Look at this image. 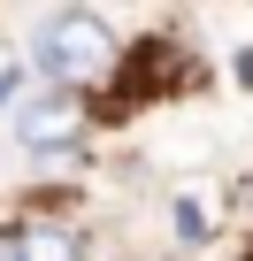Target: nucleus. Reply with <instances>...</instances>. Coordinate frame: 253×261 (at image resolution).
I'll return each mask as SVG.
<instances>
[{"instance_id":"f03ea898","label":"nucleus","mask_w":253,"mask_h":261,"mask_svg":"<svg viewBox=\"0 0 253 261\" xmlns=\"http://www.w3.org/2000/svg\"><path fill=\"white\" fill-rule=\"evenodd\" d=\"M85 100L77 92H54V85H39V92H23L16 108H8V130H16V146L23 154H69L77 139H85Z\"/></svg>"},{"instance_id":"39448f33","label":"nucleus","mask_w":253,"mask_h":261,"mask_svg":"<svg viewBox=\"0 0 253 261\" xmlns=\"http://www.w3.org/2000/svg\"><path fill=\"white\" fill-rule=\"evenodd\" d=\"M0 108H16V69H0Z\"/></svg>"},{"instance_id":"7ed1b4c3","label":"nucleus","mask_w":253,"mask_h":261,"mask_svg":"<svg viewBox=\"0 0 253 261\" xmlns=\"http://www.w3.org/2000/svg\"><path fill=\"white\" fill-rule=\"evenodd\" d=\"M85 253H92V238L62 215H31L8 230V261H85Z\"/></svg>"},{"instance_id":"20e7f679","label":"nucleus","mask_w":253,"mask_h":261,"mask_svg":"<svg viewBox=\"0 0 253 261\" xmlns=\"http://www.w3.org/2000/svg\"><path fill=\"white\" fill-rule=\"evenodd\" d=\"M230 77H238V85H253V46H245V54L230 62Z\"/></svg>"},{"instance_id":"f257e3e1","label":"nucleus","mask_w":253,"mask_h":261,"mask_svg":"<svg viewBox=\"0 0 253 261\" xmlns=\"http://www.w3.org/2000/svg\"><path fill=\"white\" fill-rule=\"evenodd\" d=\"M115 62H123V46H115V31L100 23V16H85V8H62L46 31H39V54H31V69L54 85V92H100L107 77H115Z\"/></svg>"}]
</instances>
